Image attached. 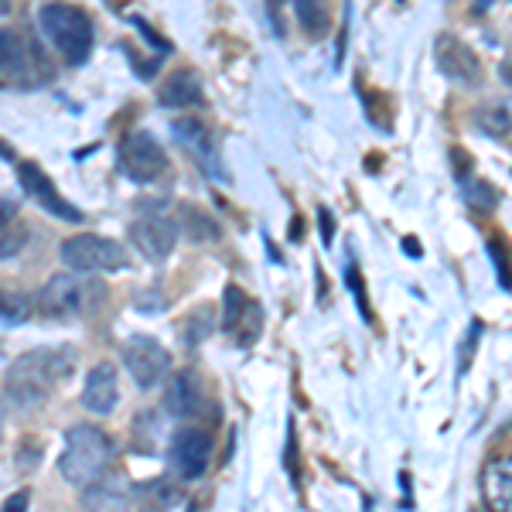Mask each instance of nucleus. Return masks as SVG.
<instances>
[{
	"label": "nucleus",
	"mask_w": 512,
	"mask_h": 512,
	"mask_svg": "<svg viewBox=\"0 0 512 512\" xmlns=\"http://www.w3.org/2000/svg\"><path fill=\"white\" fill-rule=\"evenodd\" d=\"M79 506L82 512H127V489L117 475H103L99 482L82 489Z\"/></svg>",
	"instance_id": "4468645a"
},
{
	"label": "nucleus",
	"mask_w": 512,
	"mask_h": 512,
	"mask_svg": "<svg viewBox=\"0 0 512 512\" xmlns=\"http://www.w3.org/2000/svg\"><path fill=\"white\" fill-rule=\"evenodd\" d=\"M120 171L137 185H151L168 171V158H164V147L151 134H134L123 140L120 147Z\"/></svg>",
	"instance_id": "0eeeda50"
},
{
	"label": "nucleus",
	"mask_w": 512,
	"mask_h": 512,
	"mask_svg": "<svg viewBox=\"0 0 512 512\" xmlns=\"http://www.w3.org/2000/svg\"><path fill=\"white\" fill-rule=\"evenodd\" d=\"M0 437H4V407H0Z\"/></svg>",
	"instance_id": "e433bc0d"
},
{
	"label": "nucleus",
	"mask_w": 512,
	"mask_h": 512,
	"mask_svg": "<svg viewBox=\"0 0 512 512\" xmlns=\"http://www.w3.org/2000/svg\"><path fill=\"white\" fill-rule=\"evenodd\" d=\"M434 62H437V72H441V76H448L451 82H458V86L475 89V86H482V79H485L475 48L465 45V41H461L458 35H451V31L437 35Z\"/></svg>",
	"instance_id": "423d86ee"
},
{
	"label": "nucleus",
	"mask_w": 512,
	"mask_h": 512,
	"mask_svg": "<svg viewBox=\"0 0 512 512\" xmlns=\"http://www.w3.org/2000/svg\"><path fill=\"white\" fill-rule=\"evenodd\" d=\"M171 468L188 478V482H195V478L205 475V468H209V458H212V437L209 431H202V427H181V431L171 437Z\"/></svg>",
	"instance_id": "1a4fd4ad"
},
{
	"label": "nucleus",
	"mask_w": 512,
	"mask_h": 512,
	"mask_svg": "<svg viewBox=\"0 0 512 512\" xmlns=\"http://www.w3.org/2000/svg\"><path fill=\"white\" fill-rule=\"evenodd\" d=\"M0 14H7V4H0Z\"/></svg>",
	"instance_id": "4c0bfd02"
},
{
	"label": "nucleus",
	"mask_w": 512,
	"mask_h": 512,
	"mask_svg": "<svg viewBox=\"0 0 512 512\" xmlns=\"http://www.w3.org/2000/svg\"><path fill=\"white\" fill-rule=\"evenodd\" d=\"M489 256H492L495 270H499V284L506 287V291H512V267L506 260V246H502L499 239H489Z\"/></svg>",
	"instance_id": "bb28decb"
},
{
	"label": "nucleus",
	"mask_w": 512,
	"mask_h": 512,
	"mask_svg": "<svg viewBox=\"0 0 512 512\" xmlns=\"http://www.w3.org/2000/svg\"><path fill=\"white\" fill-rule=\"evenodd\" d=\"M69 359L65 352H55V349H35V352H24L11 369H7V383H4V393L11 400L14 410L21 414H31L38 410L41 403L52 396L55 386L69 376Z\"/></svg>",
	"instance_id": "f257e3e1"
},
{
	"label": "nucleus",
	"mask_w": 512,
	"mask_h": 512,
	"mask_svg": "<svg viewBox=\"0 0 512 512\" xmlns=\"http://www.w3.org/2000/svg\"><path fill=\"white\" fill-rule=\"evenodd\" d=\"M294 14L297 21H301V28L308 31L311 38H325L328 35V7L325 4H315V0H301V4H294Z\"/></svg>",
	"instance_id": "aec40b11"
},
{
	"label": "nucleus",
	"mask_w": 512,
	"mask_h": 512,
	"mask_svg": "<svg viewBox=\"0 0 512 512\" xmlns=\"http://www.w3.org/2000/svg\"><path fill=\"white\" fill-rule=\"evenodd\" d=\"M113 461V441L106 431H99L96 424H76L65 434V451L59 458V472L69 485H86L99 482L106 472H110Z\"/></svg>",
	"instance_id": "f03ea898"
},
{
	"label": "nucleus",
	"mask_w": 512,
	"mask_h": 512,
	"mask_svg": "<svg viewBox=\"0 0 512 512\" xmlns=\"http://www.w3.org/2000/svg\"><path fill=\"white\" fill-rule=\"evenodd\" d=\"M28 502H31V492L18 489V492L11 495V499L4 502V509H0V512H28Z\"/></svg>",
	"instance_id": "7c9ffc66"
},
{
	"label": "nucleus",
	"mask_w": 512,
	"mask_h": 512,
	"mask_svg": "<svg viewBox=\"0 0 512 512\" xmlns=\"http://www.w3.org/2000/svg\"><path fill=\"white\" fill-rule=\"evenodd\" d=\"M0 158H14V151L7 144H0Z\"/></svg>",
	"instance_id": "c9c22d12"
},
{
	"label": "nucleus",
	"mask_w": 512,
	"mask_h": 512,
	"mask_svg": "<svg viewBox=\"0 0 512 512\" xmlns=\"http://www.w3.org/2000/svg\"><path fill=\"white\" fill-rule=\"evenodd\" d=\"M41 31L48 35L55 48H59L62 59H69L72 65L86 62L89 52H93V18H89L82 7L72 4H45L38 11Z\"/></svg>",
	"instance_id": "20e7f679"
},
{
	"label": "nucleus",
	"mask_w": 512,
	"mask_h": 512,
	"mask_svg": "<svg viewBox=\"0 0 512 512\" xmlns=\"http://www.w3.org/2000/svg\"><path fill=\"white\" fill-rule=\"evenodd\" d=\"M284 465H287V472H291V478L297 482V441H294V424L287 427V451H284Z\"/></svg>",
	"instance_id": "c85d7f7f"
},
{
	"label": "nucleus",
	"mask_w": 512,
	"mask_h": 512,
	"mask_svg": "<svg viewBox=\"0 0 512 512\" xmlns=\"http://www.w3.org/2000/svg\"><path fill=\"white\" fill-rule=\"evenodd\" d=\"M18 178L24 185V192H28L35 202L41 205L45 212H52V216H59L65 222H82V212L76 209V205H69L65 198L59 195V188L48 181L45 171L38 168V164H21L18 168Z\"/></svg>",
	"instance_id": "9d476101"
},
{
	"label": "nucleus",
	"mask_w": 512,
	"mask_h": 512,
	"mask_svg": "<svg viewBox=\"0 0 512 512\" xmlns=\"http://www.w3.org/2000/svg\"><path fill=\"white\" fill-rule=\"evenodd\" d=\"M82 403L89 414H110L117 407V369L110 362H99L86 373V386H82Z\"/></svg>",
	"instance_id": "f8f14e48"
},
{
	"label": "nucleus",
	"mask_w": 512,
	"mask_h": 512,
	"mask_svg": "<svg viewBox=\"0 0 512 512\" xmlns=\"http://www.w3.org/2000/svg\"><path fill=\"white\" fill-rule=\"evenodd\" d=\"M291 239L297 243V239H304V219H294V226H291Z\"/></svg>",
	"instance_id": "f704fd0d"
},
{
	"label": "nucleus",
	"mask_w": 512,
	"mask_h": 512,
	"mask_svg": "<svg viewBox=\"0 0 512 512\" xmlns=\"http://www.w3.org/2000/svg\"><path fill=\"white\" fill-rule=\"evenodd\" d=\"M478 127H482L485 134H492V137L509 134V130H512L509 106H485V110H478Z\"/></svg>",
	"instance_id": "4be33fe9"
},
{
	"label": "nucleus",
	"mask_w": 512,
	"mask_h": 512,
	"mask_svg": "<svg viewBox=\"0 0 512 512\" xmlns=\"http://www.w3.org/2000/svg\"><path fill=\"white\" fill-rule=\"evenodd\" d=\"M318 222H321V243L332 246V239H335V216L328 209H318Z\"/></svg>",
	"instance_id": "c756f323"
},
{
	"label": "nucleus",
	"mask_w": 512,
	"mask_h": 512,
	"mask_svg": "<svg viewBox=\"0 0 512 512\" xmlns=\"http://www.w3.org/2000/svg\"><path fill=\"white\" fill-rule=\"evenodd\" d=\"M175 134L181 137V144L192 147V151L205 164H216V137H212V130L205 127V123L198 120V117H181V120H175Z\"/></svg>",
	"instance_id": "f3484780"
},
{
	"label": "nucleus",
	"mask_w": 512,
	"mask_h": 512,
	"mask_svg": "<svg viewBox=\"0 0 512 512\" xmlns=\"http://www.w3.org/2000/svg\"><path fill=\"white\" fill-rule=\"evenodd\" d=\"M482 495L492 512H512V458H495L482 472Z\"/></svg>",
	"instance_id": "ddd939ff"
},
{
	"label": "nucleus",
	"mask_w": 512,
	"mask_h": 512,
	"mask_svg": "<svg viewBox=\"0 0 512 512\" xmlns=\"http://www.w3.org/2000/svg\"><path fill=\"white\" fill-rule=\"evenodd\" d=\"M349 291L355 294V301H359V311H362V318L373 325V308H369V294H366V280H362V270L359 267H349Z\"/></svg>",
	"instance_id": "a878e982"
},
{
	"label": "nucleus",
	"mask_w": 512,
	"mask_h": 512,
	"mask_svg": "<svg viewBox=\"0 0 512 512\" xmlns=\"http://www.w3.org/2000/svg\"><path fill=\"white\" fill-rule=\"evenodd\" d=\"M246 304H250V297H246L243 291H239L236 284L226 287V294H222V332H236L239 318L246 315Z\"/></svg>",
	"instance_id": "412c9836"
},
{
	"label": "nucleus",
	"mask_w": 512,
	"mask_h": 512,
	"mask_svg": "<svg viewBox=\"0 0 512 512\" xmlns=\"http://www.w3.org/2000/svg\"><path fill=\"white\" fill-rule=\"evenodd\" d=\"M499 76H502V82H506V86H512V55H509V59H502Z\"/></svg>",
	"instance_id": "72a5a7b5"
},
{
	"label": "nucleus",
	"mask_w": 512,
	"mask_h": 512,
	"mask_svg": "<svg viewBox=\"0 0 512 512\" xmlns=\"http://www.w3.org/2000/svg\"><path fill=\"white\" fill-rule=\"evenodd\" d=\"M164 407L171 417H192L198 410V383L188 369H181L168 379V390H164Z\"/></svg>",
	"instance_id": "2eb2a0df"
},
{
	"label": "nucleus",
	"mask_w": 512,
	"mask_h": 512,
	"mask_svg": "<svg viewBox=\"0 0 512 512\" xmlns=\"http://www.w3.org/2000/svg\"><path fill=\"white\" fill-rule=\"evenodd\" d=\"M24 226L18 219V209L11 202H0V260L14 256L24 246Z\"/></svg>",
	"instance_id": "6ab92c4d"
},
{
	"label": "nucleus",
	"mask_w": 512,
	"mask_h": 512,
	"mask_svg": "<svg viewBox=\"0 0 512 512\" xmlns=\"http://www.w3.org/2000/svg\"><path fill=\"white\" fill-rule=\"evenodd\" d=\"M263 332V311H260V304H246V315L239 318V325H236V342L239 345H253L256 338H260Z\"/></svg>",
	"instance_id": "5701e85b"
},
{
	"label": "nucleus",
	"mask_w": 512,
	"mask_h": 512,
	"mask_svg": "<svg viewBox=\"0 0 512 512\" xmlns=\"http://www.w3.org/2000/svg\"><path fill=\"white\" fill-rule=\"evenodd\" d=\"M28 315H31L28 297L0 291V321H7V325H21V321H28Z\"/></svg>",
	"instance_id": "b1692460"
},
{
	"label": "nucleus",
	"mask_w": 512,
	"mask_h": 512,
	"mask_svg": "<svg viewBox=\"0 0 512 512\" xmlns=\"http://www.w3.org/2000/svg\"><path fill=\"white\" fill-rule=\"evenodd\" d=\"M24 79H28L24 41L14 31L0 28V82H24Z\"/></svg>",
	"instance_id": "dca6fc26"
},
{
	"label": "nucleus",
	"mask_w": 512,
	"mask_h": 512,
	"mask_svg": "<svg viewBox=\"0 0 512 512\" xmlns=\"http://www.w3.org/2000/svg\"><path fill=\"white\" fill-rule=\"evenodd\" d=\"M130 236H134L137 250L144 253L147 260H164V256L175 250L178 226L164 216H144L130 226Z\"/></svg>",
	"instance_id": "9b49d317"
},
{
	"label": "nucleus",
	"mask_w": 512,
	"mask_h": 512,
	"mask_svg": "<svg viewBox=\"0 0 512 512\" xmlns=\"http://www.w3.org/2000/svg\"><path fill=\"white\" fill-rule=\"evenodd\" d=\"M158 99L164 106H192V103H202V86H198V76L195 72H175L168 82L161 86Z\"/></svg>",
	"instance_id": "a211bd4d"
},
{
	"label": "nucleus",
	"mask_w": 512,
	"mask_h": 512,
	"mask_svg": "<svg viewBox=\"0 0 512 512\" xmlns=\"http://www.w3.org/2000/svg\"><path fill=\"white\" fill-rule=\"evenodd\" d=\"M123 366L130 369V376L137 379L140 390H154L164 379V373H168L171 359L151 335H134L123 342Z\"/></svg>",
	"instance_id": "6e6552de"
},
{
	"label": "nucleus",
	"mask_w": 512,
	"mask_h": 512,
	"mask_svg": "<svg viewBox=\"0 0 512 512\" xmlns=\"http://www.w3.org/2000/svg\"><path fill=\"white\" fill-rule=\"evenodd\" d=\"M62 263L79 274H110V270H123L127 267V250L117 243V239L106 236H72L62 243Z\"/></svg>",
	"instance_id": "39448f33"
},
{
	"label": "nucleus",
	"mask_w": 512,
	"mask_h": 512,
	"mask_svg": "<svg viewBox=\"0 0 512 512\" xmlns=\"http://www.w3.org/2000/svg\"><path fill=\"white\" fill-rule=\"evenodd\" d=\"M451 161H454V175H458L461 181L472 178V154H465L461 147H454V151H451Z\"/></svg>",
	"instance_id": "cd10ccee"
},
{
	"label": "nucleus",
	"mask_w": 512,
	"mask_h": 512,
	"mask_svg": "<svg viewBox=\"0 0 512 512\" xmlns=\"http://www.w3.org/2000/svg\"><path fill=\"white\" fill-rule=\"evenodd\" d=\"M403 250H407L410 256H414V260H420V256H424V250H420V239H403Z\"/></svg>",
	"instance_id": "473e14b6"
},
{
	"label": "nucleus",
	"mask_w": 512,
	"mask_h": 512,
	"mask_svg": "<svg viewBox=\"0 0 512 512\" xmlns=\"http://www.w3.org/2000/svg\"><path fill=\"white\" fill-rule=\"evenodd\" d=\"M465 195H468V202H472L475 209H492V205L499 202V192H495L489 181H478V178L465 181Z\"/></svg>",
	"instance_id": "393cba45"
},
{
	"label": "nucleus",
	"mask_w": 512,
	"mask_h": 512,
	"mask_svg": "<svg viewBox=\"0 0 512 512\" xmlns=\"http://www.w3.org/2000/svg\"><path fill=\"white\" fill-rule=\"evenodd\" d=\"M106 301V284L96 277L59 274L38 291V308L48 318H93Z\"/></svg>",
	"instance_id": "7ed1b4c3"
},
{
	"label": "nucleus",
	"mask_w": 512,
	"mask_h": 512,
	"mask_svg": "<svg viewBox=\"0 0 512 512\" xmlns=\"http://www.w3.org/2000/svg\"><path fill=\"white\" fill-rule=\"evenodd\" d=\"M478 332H482V325H472V332H468V349H461V369H468V362H472V349H475V342H478Z\"/></svg>",
	"instance_id": "2f4dec72"
}]
</instances>
